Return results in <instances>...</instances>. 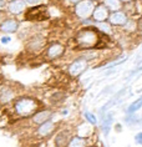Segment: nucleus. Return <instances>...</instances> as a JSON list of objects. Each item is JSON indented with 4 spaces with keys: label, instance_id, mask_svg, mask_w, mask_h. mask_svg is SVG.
Segmentation results:
<instances>
[{
    "label": "nucleus",
    "instance_id": "nucleus-5",
    "mask_svg": "<svg viewBox=\"0 0 142 147\" xmlns=\"http://www.w3.org/2000/svg\"><path fill=\"white\" fill-rule=\"evenodd\" d=\"M86 69H87V60L83 57H80V59H76V60L69 66L67 71H69V75L70 76H72V78H77V76L81 75Z\"/></svg>",
    "mask_w": 142,
    "mask_h": 147
},
{
    "label": "nucleus",
    "instance_id": "nucleus-18",
    "mask_svg": "<svg viewBox=\"0 0 142 147\" xmlns=\"http://www.w3.org/2000/svg\"><path fill=\"white\" fill-rule=\"evenodd\" d=\"M104 4L107 8V10H112V11H117L121 8L120 0H104Z\"/></svg>",
    "mask_w": 142,
    "mask_h": 147
},
{
    "label": "nucleus",
    "instance_id": "nucleus-1",
    "mask_svg": "<svg viewBox=\"0 0 142 147\" xmlns=\"http://www.w3.org/2000/svg\"><path fill=\"white\" fill-rule=\"evenodd\" d=\"M40 107L39 101L30 96H23L16 98L14 102V110L20 117H30L38 111Z\"/></svg>",
    "mask_w": 142,
    "mask_h": 147
},
{
    "label": "nucleus",
    "instance_id": "nucleus-22",
    "mask_svg": "<svg viewBox=\"0 0 142 147\" xmlns=\"http://www.w3.org/2000/svg\"><path fill=\"white\" fill-rule=\"evenodd\" d=\"M140 71H142V61H141V62H140V64H138V65H137V67H136V69H135V70H133V71H132V72H131L130 78H132V76H135V75H136V74H138V72H140Z\"/></svg>",
    "mask_w": 142,
    "mask_h": 147
},
{
    "label": "nucleus",
    "instance_id": "nucleus-16",
    "mask_svg": "<svg viewBox=\"0 0 142 147\" xmlns=\"http://www.w3.org/2000/svg\"><path fill=\"white\" fill-rule=\"evenodd\" d=\"M89 140L87 137H81V136H74L70 138V141L67 142L66 147H87Z\"/></svg>",
    "mask_w": 142,
    "mask_h": 147
},
{
    "label": "nucleus",
    "instance_id": "nucleus-14",
    "mask_svg": "<svg viewBox=\"0 0 142 147\" xmlns=\"http://www.w3.org/2000/svg\"><path fill=\"white\" fill-rule=\"evenodd\" d=\"M44 46H45V39L41 38V36H35V38H32L28 44L29 51H32V53L40 51Z\"/></svg>",
    "mask_w": 142,
    "mask_h": 147
},
{
    "label": "nucleus",
    "instance_id": "nucleus-2",
    "mask_svg": "<svg viewBox=\"0 0 142 147\" xmlns=\"http://www.w3.org/2000/svg\"><path fill=\"white\" fill-rule=\"evenodd\" d=\"M76 42L81 49H92L100 42V34L94 29H82L76 35Z\"/></svg>",
    "mask_w": 142,
    "mask_h": 147
},
{
    "label": "nucleus",
    "instance_id": "nucleus-4",
    "mask_svg": "<svg viewBox=\"0 0 142 147\" xmlns=\"http://www.w3.org/2000/svg\"><path fill=\"white\" fill-rule=\"evenodd\" d=\"M94 9H95V5L92 0H80L79 3H76L75 13L81 19H87L89 16L92 15Z\"/></svg>",
    "mask_w": 142,
    "mask_h": 147
},
{
    "label": "nucleus",
    "instance_id": "nucleus-31",
    "mask_svg": "<svg viewBox=\"0 0 142 147\" xmlns=\"http://www.w3.org/2000/svg\"><path fill=\"white\" fill-rule=\"evenodd\" d=\"M90 147H95V146H90Z\"/></svg>",
    "mask_w": 142,
    "mask_h": 147
},
{
    "label": "nucleus",
    "instance_id": "nucleus-21",
    "mask_svg": "<svg viewBox=\"0 0 142 147\" xmlns=\"http://www.w3.org/2000/svg\"><path fill=\"white\" fill-rule=\"evenodd\" d=\"M83 116H85V120H86L89 123H91V125H96V123H97V117L95 116L94 113L86 111L85 113H83Z\"/></svg>",
    "mask_w": 142,
    "mask_h": 147
},
{
    "label": "nucleus",
    "instance_id": "nucleus-19",
    "mask_svg": "<svg viewBox=\"0 0 142 147\" xmlns=\"http://www.w3.org/2000/svg\"><path fill=\"white\" fill-rule=\"evenodd\" d=\"M141 107H142V96H140L136 101H133L132 104L129 106V109H127V113H135V112H137Z\"/></svg>",
    "mask_w": 142,
    "mask_h": 147
},
{
    "label": "nucleus",
    "instance_id": "nucleus-30",
    "mask_svg": "<svg viewBox=\"0 0 142 147\" xmlns=\"http://www.w3.org/2000/svg\"><path fill=\"white\" fill-rule=\"evenodd\" d=\"M120 1H131V0H120Z\"/></svg>",
    "mask_w": 142,
    "mask_h": 147
},
{
    "label": "nucleus",
    "instance_id": "nucleus-7",
    "mask_svg": "<svg viewBox=\"0 0 142 147\" xmlns=\"http://www.w3.org/2000/svg\"><path fill=\"white\" fill-rule=\"evenodd\" d=\"M54 116V112L51 110H41V111H36L34 115L31 116V120L35 125H41L46 121H50Z\"/></svg>",
    "mask_w": 142,
    "mask_h": 147
},
{
    "label": "nucleus",
    "instance_id": "nucleus-20",
    "mask_svg": "<svg viewBox=\"0 0 142 147\" xmlns=\"http://www.w3.org/2000/svg\"><path fill=\"white\" fill-rule=\"evenodd\" d=\"M65 94L64 92H56V94H54L52 96H51V101L54 102V104H60L61 101H64L65 100Z\"/></svg>",
    "mask_w": 142,
    "mask_h": 147
},
{
    "label": "nucleus",
    "instance_id": "nucleus-29",
    "mask_svg": "<svg viewBox=\"0 0 142 147\" xmlns=\"http://www.w3.org/2000/svg\"><path fill=\"white\" fill-rule=\"evenodd\" d=\"M69 1H71V3H79L80 0H69Z\"/></svg>",
    "mask_w": 142,
    "mask_h": 147
},
{
    "label": "nucleus",
    "instance_id": "nucleus-13",
    "mask_svg": "<svg viewBox=\"0 0 142 147\" xmlns=\"http://www.w3.org/2000/svg\"><path fill=\"white\" fill-rule=\"evenodd\" d=\"M92 15H94V19L99 23H102L108 18V10L105 5H99L94 9L92 11Z\"/></svg>",
    "mask_w": 142,
    "mask_h": 147
},
{
    "label": "nucleus",
    "instance_id": "nucleus-27",
    "mask_svg": "<svg viewBox=\"0 0 142 147\" xmlns=\"http://www.w3.org/2000/svg\"><path fill=\"white\" fill-rule=\"evenodd\" d=\"M5 4H6V3H5V0H0V9H1V8H4Z\"/></svg>",
    "mask_w": 142,
    "mask_h": 147
},
{
    "label": "nucleus",
    "instance_id": "nucleus-23",
    "mask_svg": "<svg viewBox=\"0 0 142 147\" xmlns=\"http://www.w3.org/2000/svg\"><path fill=\"white\" fill-rule=\"evenodd\" d=\"M135 142H136L137 145L142 146V132H138V134H136V136H135Z\"/></svg>",
    "mask_w": 142,
    "mask_h": 147
},
{
    "label": "nucleus",
    "instance_id": "nucleus-11",
    "mask_svg": "<svg viewBox=\"0 0 142 147\" xmlns=\"http://www.w3.org/2000/svg\"><path fill=\"white\" fill-rule=\"evenodd\" d=\"M19 28V23L15 19H5L0 24V31L6 32V34H11V32H15Z\"/></svg>",
    "mask_w": 142,
    "mask_h": 147
},
{
    "label": "nucleus",
    "instance_id": "nucleus-9",
    "mask_svg": "<svg viewBox=\"0 0 142 147\" xmlns=\"http://www.w3.org/2000/svg\"><path fill=\"white\" fill-rule=\"evenodd\" d=\"M55 127H56L55 123H54L51 120L46 121V122L39 125V128H38V131H36V134H38L40 137H47V136H50L55 131Z\"/></svg>",
    "mask_w": 142,
    "mask_h": 147
},
{
    "label": "nucleus",
    "instance_id": "nucleus-6",
    "mask_svg": "<svg viewBox=\"0 0 142 147\" xmlns=\"http://www.w3.org/2000/svg\"><path fill=\"white\" fill-rule=\"evenodd\" d=\"M64 53H65L64 45H61L59 42H55V44H51V45L46 49L45 56H46V59H49V60H55V59L63 56Z\"/></svg>",
    "mask_w": 142,
    "mask_h": 147
},
{
    "label": "nucleus",
    "instance_id": "nucleus-12",
    "mask_svg": "<svg viewBox=\"0 0 142 147\" xmlns=\"http://www.w3.org/2000/svg\"><path fill=\"white\" fill-rule=\"evenodd\" d=\"M26 8V3L25 0H11L8 4V10L11 14H21Z\"/></svg>",
    "mask_w": 142,
    "mask_h": 147
},
{
    "label": "nucleus",
    "instance_id": "nucleus-10",
    "mask_svg": "<svg viewBox=\"0 0 142 147\" xmlns=\"http://www.w3.org/2000/svg\"><path fill=\"white\" fill-rule=\"evenodd\" d=\"M71 138V132L69 130H61L60 132H57L55 136V145L56 147H66L67 142Z\"/></svg>",
    "mask_w": 142,
    "mask_h": 147
},
{
    "label": "nucleus",
    "instance_id": "nucleus-25",
    "mask_svg": "<svg viewBox=\"0 0 142 147\" xmlns=\"http://www.w3.org/2000/svg\"><path fill=\"white\" fill-rule=\"evenodd\" d=\"M39 1L40 0H25V3H28V4H30V5H36Z\"/></svg>",
    "mask_w": 142,
    "mask_h": 147
},
{
    "label": "nucleus",
    "instance_id": "nucleus-15",
    "mask_svg": "<svg viewBox=\"0 0 142 147\" xmlns=\"http://www.w3.org/2000/svg\"><path fill=\"white\" fill-rule=\"evenodd\" d=\"M112 122H114V115L111 112H107L106 115L102 117V121H101V131H102L104 135H108V132L111 130V126H112Z\"/></svg>",
    "mask_w": 142,
    "mask_h": 147
},
{
    "label": "nucleus",
    "instance_id": "nucleus-17",
    "mask_svg": "<svg viewBox=\"0 0 142 147\" xmlns=\"http://www.w3.org/2000/svg\"><path fill=\"white\" fill-rule=\"evenodd\" d=\"M126 21L127 18L122 11H114L110 15V23L114 25H118V26L120 25H125Z\"/></svg>",
    "mask_w": 142,
    "mask_h": 147
},
{
    "label": "nucleus",
    "instance_id": "nucleus-8",
    "mask_svg": "<svg viewBox=\"0 0 142 147\" xmlns=\"http://www.w3.org/2000/svg\"><path fill=\"white\" fill-rule=\"evenodd\" d=\"M15 98V91L10 86H3L0 89V104L6 105Z\"/></svg>",
    "mask_w": 142,
    "mask_h": 147
},
{
    "label": "nucleus",
    "instance_id": "nucleus-24",
    "mask_svg": "<svg viewBox=\"0 0 142 147\" xmlns=\"http://www.w3.org/2000/svg\"><path fill=\"white\" fill-rule=\"evenodd\" d=\"M100 29H102V30L105 31V32H107V31H110V26L108 25H106V24H99L97 25Z\"/></svg>",
    "mask_w": 142,
    "mask_h": 147
},
{
    "label": "nucleus",
    "instance_id": "nucleus-26",
    "mask_svg": "<svg viewBox=\"0 0 142 147\" xmlns=\"http://www.w3.org/2000/svg\"><path fill=\"white\" fill-rule=\"evenodd\" d=\"M10 40L11 39H10L9 36H4V38H1V42L3 44H8V42H10Z\"/></svg>",
    "mask_w": 142,
    "mask_h": 147
},
{
    "label": "nucleus",
    "instance_id": "nucleus-3",
    "mask_svg": "<svg viewBox=\"0 0 142 147\" xmlns=\"http://www.w3.org/2000/svg\"><path fill=\"white\" fill-rule=\"evenodd\" d=\"M49 18V9L45 5H38L29 9L25 14V19L29 21H44Z\"/></svg>",
    "mask_w": 142,
    "mask_h": 147
},
{
    "label": "nucleus",
    "instance_id": "nucleus-28",
    "mask_svg": "<svg viewBox=\"0 0 142 147\" xmlns=\"http://www.w3.org/2000/svg\"><path fill=\"white\" fill-rule=\"evenodd\" d=\"M138 123L142 125V116H140V119H138Z\"/></svg>",
    "mask_w": 142,
    "mask_h": 147
}]
</instances>
